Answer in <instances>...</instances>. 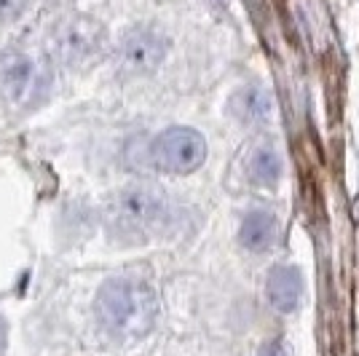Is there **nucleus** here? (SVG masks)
I'll return each mask as SVG.
<instances>
[{
	"mask_svg": "<svg viewBox=\"0 0 359 356\" xmlns=\"http://www.w3.org/2000/svg\"><path fill=\"white\" fill-rule=\"evenodd\" d=\"M107 48L105 27L83 14H73L62 19L51 35V51L54 60L62 62L70 70H81L91 62H97Z\"/></svg>",
	"mask_w": 359,
	"mask_h": 356,
	"instance_id": "4",
	"label": "nucleus"
},
{
	"mask_svg": "<svg viewBox=\"0 0 359 356\" xmlns=\"http://www.w3.org/2000/svg\"><path fill=\"white\" fill-rule=\"evenodd\" d=\"M169 198L150 185H129L107 201L105 228L121 244H142L169 223Z\"/></svg>",
	"mask_w": 359,
	"mask_h": 356,
	"instance_id": "2",
	"label": "nucleus"
},
{
	"mask_svg": "<svg viewBox=\"0 0 359 356\" xmlns=\"http://www.w3.org/2000/svg\"><path fill=\"white\" fill-rule=\"evenodd\" d=\"M169 41L156 27H132L118 43V64L126 75H150L161 67Z\"/></svg>",
	"mask_w": 359,
	"mask_h": 356,
	"instance_id": "6",
	"label": "nucleus"
},
{
	"mask_svg": "<svg viewBox=\"0 0 359 356\" xmlns=\"http://www.w3.org/2000/svg\"><path fill=\"white\" fill-rule=\"evenodd\" d=\"M231 113L241 126H266L273 116V100L271 91L263 86H244L231 100Z\"/></svg>",
	"mask_w": 359,
	"mask_h": 356,
	"instance_id": "9",
	"label": "nucleus"
},
{
	"mask_svg": "<svg viewBox=\"0 0 359 356\" xmlns=\"http://www.w3.org/2000/svg\"><path fill=\"white\" fill-rule=\"evenodd\" d=\"M51 86L48 64L25 48H3L0 51V102L27 110L41 102Z\"/></svg>",
	"mask_w": 359,
	"mask_h": 356,
	"instance_id": "3",
	"label": "nucleus"
},
{
	"mask_svg": "<svg viewBox=\"0 0 359 356\" xmlns=\"http://www.w3.org/2000/svg\"><path fill=\"white\" fill-rule=\"evenodd\" d=\"M32 0H0V25H8V22H16L19 16L27 11Z\"/></svg>",
	"mask_w": 359,
	"mask_h": 356,
	"instance_id": "11",
	"label": "nucleus"
},
{
	"mask_svg": "<svg viewBox=\"0 0 359 356\" xmlns=\"http://www.w3.org/2000/svg\"><path fill=\"white\" fill-rule=\"evenodd\" d=\"M260 356H287V354H285V345H282V343L271 341L260 348Z\"/></svg>",
	"mask_w": 359,
	"mask_h": 356,
	"instance_id": "12",
	"label": "nucleus"
},
{
	"mask_svg": "<svg viewBox=\"0 0 359 356\" xmlns=\"http://www.w3.org/2000/svg\"><path fill=\"white\" fill-rule=\"evenodd\" d=\"M279 236V223L266 209H250L239 225V244L252 254L269 252Z\"/></svg>",
	"mask_w": 359,
	"mask_h": 356,
	"instance_id": "8",
	"label": "nucleus"
},
{
	"mask_svg": "<svg viewBox=\"0 0 359 356\" xmlns=\"http://www.w3.org/2000/svg\"><path fill=\"white\" fill-rule=\"evenodd\" d=\"M285 172V158L276 145L263 142L250 153L247 158V177L252 179L257 188H273Z\"/></svg>",
	"mask_w": 359,
	"mask_h": 356,
	"instance_id": "10",
	"label": "nucleus"
},
{
	"mask_svg": "<svg viewBox=\"0 0 359 356\" xmlns=\"http://www.w3.org/2000/svg\"><path fill=\"white\" fill-rule=\"evenodd\" d=\"M100 327L116 341H140L156 327L158 297L153 287L135 276L107 279L94 300Z\"/></svg>",
	"mask_w": 359,
	"mask_h": 356,
	"instance_id": "1",
	"label": "nucleus"
},
{
	"mask_svg": "<svg viewBox=\"0 0 359 356\" xmlns=\"http://www.w3.org/2000/svg\"><path fill=\"white\" fill-rule=\"evenodd\" d=\"M303 273L298 266H276L271 268L266 279V297L271 308L279 313H292L303 300Z\"/></svg>",
	"mask_w": 359,
	"mask_h": 356,
	"instance_id": "7",
	"label": "nucleus"
},
{
	"mask_svg": "<svg viewBox=\"0 0 359 356\" xmlns=\"http://www.w3.org/2000/svg\"><path fill=\"white\" fill-rule=\"evenodd\" d=\"M148 161L166 174H194L207 161V139L191 126H169L148 145Z\"/></svg>",
	"mask_w": 359,
	"mask_h": 356,
	"instance_id": "5",
	"label": "nucleus"
}]
</instances>
